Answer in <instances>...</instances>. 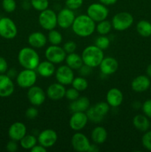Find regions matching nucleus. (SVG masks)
Returning <instances> with one entry per match:
<instances>
[{
    "label": "nucleus",
    "instance_id": "nucleus-1",
    "mask_svg": "<svg viewBox=\"0 0 151 152\" xmlns=\"http://www.w3.org/2000/svg\"><path fill=\"white\" fill-rule=\"evenodd\" d=\"M96 25V22L87 14H81L76 16L71 28L76 35L85 38L95 32Z\"/></svg>",
    "mask_w": 151,
    "mask_h": 152
},
{
    "label": "nucleus",
    "instance_id": "nucleus-2",
    "mask_svg": "<svg viewBox=\"0 0 151 152\" xmlns=\"http://www.w3.org/2000/svg\"><path fill=\"white\" fill-rule=\"evenodd\" d=\"M18 61L22 68L36 70L40 62V57L35 48L25 47L21 49L18 53Z\"/></svg>",
    "mask_w": 151,
    "mask_h": 152
},
{
    "label": "nucleus",
    "instance_id": "nucleus-3",
    "mask_svg": "<svg viewBox=\"0 0 151 152\" xmlns=\"http://www.w3.org/2000/svg\"><path fill=\"white\" fill-rule=\"evenodd\" d=\"M105 57L103 50L96 45H89L83 50L81 53L84 65H87L92 68L99 67L102 59Z\"/></svg>",
    "mask_w": 151,
    "mask_h": 152
},
{
    "label": "nucleus",
    "instance_id": "nucleus-4",
    "mask_svg": "<svg viewBox=\"0 0 151 152\" xmlns=\"http://www.w3.org/2000/svg\"><path fill=\"white\" fill-rule=\"evenodd\" d=\"M134 22V18L128 12H119L113 16L112 19V26L118 31H124L130 28Z\"/></svg>",
    "mask_w": 151,
    "mask_h": 152
},
{
    "label": "nucleus",
    "instance_id": "nucleus-5",
    "mask_svg": "<svg viewBox=\"0 0 151 152\" xmlns=\"http://www.w3.org/2000/svg\"><path fill=\"white\" fill-rule=\"evenodd\" d=\"M38 24L46 31H51L57 26V14L51 9H46L38 15Z\"/></svg>",
    "mask_w": 151,
    "mask_h": 152
},
{
    "label": "nucleus",
    "instance_id": "nucleus-6",
    "mask_svg": "<svg viewBox=\"0 0 151 152\" xmlns=\"http://www.w3.org/2000/svg\"><path fill=\"white\" fill-rule=\"evenodd\" d=\"M37 81V72L35 70L25 69L21 71L16 76V83L22 88H29L35 86Z\"/></svg>",
    "mask_w": 151,
    "mask_h": 152
},
{
    "label": "nucleus",
    "instance_id": "nucleus-7",
    "mask_svg": "<svg viewBox=\"0 0 151 152\" xmlns=\"http://www.w3.org/2000/svg\"><path fill=\"white\" fill-rule=\"evenodd\" d=\"M109 10L106 5L102 3H93L87 9V15L95 22H99L107 18Z\"/></svg>",
    "mask_w": 151,
    "mask_h": 152
},
{
    "label": "nucleus",
    "instance_id": "nucleus-8",
    "mask_svg": "<svg viewBox=\"0 0 151 152\" xmlns=\"http://www.w3.org/2000/svg\"><path fill=\"white\" fill-rule=\"evenodd\" d=\"M18 29L15 22L8 17L0 19V36L7 39H12L17 35Z\"/></svg>",
    "mask_w": 151,
    "mask_h": 152
},
{
    "label": "nucleus",
    "instance_id": "nucleus-9",
    "mask_svg": "<svg viewBox=\"0 0 151 152\" xmlns=\"http://www.w3.org/2000/svg\"><path fill=\"white\" fill-rule=\"evenodd\" d=\"M44 55L47 60L56 65V64L62 63L65 60L67 53L64 50L63 47L52 45L47 48Z\"/></svg>",
    "mask_w": 151,
    "mask_h": 152
},
{
    "label": "nucleus",
    "instance_id": "nucleus-10",
    "mask_svg": "<svg viewBox=\"0 0 151 152\" xmlns=\"http://www.w3.org/2000/svg\"><path fill=\"white\" fill-rule=\"evenodd\" d=\"M55 77L58 83L64 85L65 86L71 85L75 77L73 70L67 65L59 66L55 71Z\"/></svg>",
    "mask_w": 151,
    "mask_h": 152
},
{
    "label": "nucleus",
    "instance_id": "nucleus-11",
    "mask_svg": "<svg viewBox=\"0 0 151 152\" xmlns=\"http://www.w3.org/2000/svg\"><path fill=\"white\" fill-rule=\"evenodd\" d=\"M46 93L39 86H33L29 88L27 96L30 103L33 106H40L44 102L46 99Z\"/></svg>",
    "mask_w": 151,
    "mask_h": 152
},
{
    "label": "nucleus",
    "instance_id": "nucleus-12",
    "mask_svg": "<svg viewBox=\"0 0 151 152\" xmlns=\"http://www.w3.org/2000/svg\"><path fill=\"white\" fill-rule=\"evenodd\" d=\"M76 16L73 10L65 7L57 14V25L62 29H68L72 26Z\"/></svg>",
    "mask_w": 151,
    "mask_h": 152
},
{
    "label": "nucleus",
    "instance_id": "nucleus-13",
    "mask_svg": "<svg viewBox=\"0 0 151 152\" xmlns=\"http://www.w3.org/2000/svg\"><path fill=\"white\" fill-rule=\"evenodd\" d=\"M90 142L87 137L81 132H77L71 138L73 148L78 152H87L90 146Z\"/></svg>",
    "mask_w": 151,
    "mask_h": 152
},
{
    "label": "nucleus",
    "instance_id": "nucleus-14",
    "mask_svg": "<svg viewBox=\"0 0 151 152\" xmlns=\"http://www.w3.org/2000/svg\"><path fill=\"white\" fill-rule=\"evenodd\" d=\"M37 140L40 145L48 148L53 146L57 142L58 134L53 129H47L40 132Z\"/></svg>",
    "mask_w": 151,
    "mask_h": 152
},
{
    "label": "nucleus",
    "instance_id": "nucleus-15",
    "mask_svg": "<svg viewBox=\"0 0 151 152\" xmlns=\"http://www.w3.org/2000/svg\"><path fill=\"white\" fill-rule=\"evenodd\" d=\"M88 118L86 112H73L69 121L70 127L75 132H80L87 124Z\"/></svg>",
    "mask_w": 151,
    "mask_h": 152
},
{
    "label": "nucleus",
    "instance_id": "nucleus-16",
    "mask_svg": "<svg viewBox=\"0 0 151 152\" xmlns=\"http://www.w3.org/2000/svg\"><path fill=\"white\" fill-rule=\"evenodd\" d=\"M99 67L102 74L106 76L112 75L118 70V62L114 57L107 56L104 57Z\"/></svg>",
    "mask_w": 151,
    "mask_h": 152
},
{
    "label": "nucleus",
    "instance_id": "nucleus-17",
    "mask_svg": "<svg viewBox=\"0 0 151 152\" xmlns=\"http://www.w3.org/2000/svg\"><path fill=\"white\" fill-rule=\"evenodd\" d=\"M65 92H66V88L65 86L57 82L48 86L46 94L47 97L51 100L58 101L65 97Z\"/></svg>",
    "mask_w": 151,
    "mask_h": 152
},
{
    "label": "nucleus",
    "instance_id": "nucleus-18",
    "mask_svg": "<svg viewBox=\"0 0 151 152\" xmlns=\"http://www.w3.org/2000/svg\"><path fill=\"white\" fill-rule=\"evenodd\" d=\"M27 134V128L24 123L16 122L10 126L8 129V136L10 140L20 141Z\"/></svg>",
    "mask_w": 151,
    "mask_h": 152
},
{
    "label": "nucleus",
    "instance_id": "nucleus-19",
    "mask_svg": "<svg viewBox=\"0 0 151 152\" xmlns=\"http://www.w3.org/2000/svg\"><path fill=\"white\" fill-rule=\"evenodd\" d=\"M14 84L7 75L0 74V97H7L13 94Z\"/></svg>",
    "mask_w": 151,
    "mask_h": 152
},
{
    "label": "nucleus",
    "instance_id": "nucleus-20",
    "mask_svg": "<svg viewBox=\"0 0 151 152\" xmlns=\"http://www.w3.org/2000/svg\"><path fill=\"white\" fill-rule=\"evenodd\" d=\"M150 77L146 75H139L135 77L131 83V88L133 91L137 93L146 91L150 88Z\"/></svg>",
    "mask_w": 151,
    "mask_h": 152
},
{
    "label": "nucleus",
    "instance_id": "nucleus-21",
    "mask_svg": "<svg viewBox=\"0 0 151 152\" xmlns=\"http://www.w3.org/2000/svg\"><path fill=\"white\" fill-rule=\"evenodd\" d=\"M107 102L113 108H117L122 104L124 100V96L121 90L116 88H110L106 95Z\"/></svg>",
    "mask_w": 151,
    "mask_h": 152
},
{
    "label": "nucleus",
    "instance_id": "nucleus-22",
    "mask_svg": "<svg viewBox=\"0 0 151 152\" xmlns=\"http://www.w3.org/2000/svg\"><path fill=\"white\" fill-rule=\"evenodd\" d=\"M28 44L33 48H41L47 44V37L40 31L33 32L28 36Z\"/></svg>",
    "mask_w": 151,
    "mask_h": 152
},
{
    "label": "nucleus",
    "instance_id": "nucleus-23",
    "mask_svg": "<svg viewBox=\"0 0 151 152\" xmlns=\"http://www.w3.org/2000/svg\"><path fill=\"white\" fill-rule=\"evenodd\" d=\"M36 70L37 74L41 77L48 78L55 74L56 68H55L54 64L50 62V61L45 60L40 62Z\"/></svg>",
    "mask_w": 151,
    "mask_h": 152
},
{
    "label": "nucleus",
    "instance_id": "nucleus-24",
    "mask_svg": "<svg viewBox=\"0 0 151 152\" xmlns=\"http://www.w3.org/2000/svg\"><path fill=\"white\" fill-rule=\"evenodd\" d=\"M90 107V99L86 96H79L76 100L72 101L70 105V109L73 112H86Z\"/></svg>",
    "mask_w": 151,
    "mask_h": 152
},
{
    "label": "nucleus",
    "instance_id": "nucleus-25",
    "mask_svg": "<svg viewBox=\"0 0 151 152\" xmlns=\"http://www.w3.org/2000/svg\"><path fill=\"white\" fill-rule=\"evenodd\" d=\"M107 138V132L103 126H96L91 132V140L94 143L100 145L104 143Z\"/></svg>",
    "mask_w": 151,
    "mask_h": 152
},
{
    "label": "nucleus",
    "instance_id": "nucleus-26",
    "mask_svg": "<svg viewBox=\"0 0 151 152\" xmlns=\"http://www.w3.org/2000/svg\"><path fill=\"white\" fill-rule=\"evenodd\" d=\"M150 120L144 114H137L133 119V124L137 130L145 132L150 129Z\"/></svg>",
    "mask_w": 151,
    "mask_h": 152
},
{
    "label": "nucleus",
    "instance_id": "nucleus-27",
    "mask_svg": "<svg viewBox=\"0 0 151 152\" xmlns=\"http://www.w3.org/2000/svg\"><path fill=\"white\" fill-rule=\"evenodd\" d=\"M65 61L66 62V65L73 70H78L84 65L81 56L75 52L67 54Z\"/></svg>",
    "mask_w": 151,
    "mask_h": 152
},
{
    "label": "nucleus",
    "instance_id": "nucleus-28",
    "mask_svg": "<svg viewBox=\"0 0 151 152\" xmlns=\"http://www.w3.org/2000/svg\"><path fill=\"white\" fill-rule=\"evenodd\" d=\"M138 34L143 37L151 36V23L147 20H140L136 25Z\"/></svg>",
    "mask_w": 151,
    "mask_h": 152
},
{
    "label": "nucleus",
    "instance_id": "nucleus-29",
    "mask_svg": "<svg viewBox=\"0 0 151 152\" xmlns=\"http://www.w3.org/2000/svg\"><path fill=\"white\" fill-rule=\"evenodd\" d=\"M38 142V140L34 135L26 134L20 141L21 147L25 150H30V151Z\"/></svg>",
    "mask_w": 151,
    "mask_h": 152
},
{
    "label": "nucleus",
    "instance_id": "nucleus-30",
    "mask_svg": "<svg viewBox=\"0 0 151 152\" xmlns=\"http://www.w3.org/2000/svg\"><path fill=\"white\" fill-rule=\"evenodd\" d=\"M113 26L110 21L105 19L103 21L98 22L96 25V31L99 35H107L111 31Z\"/></svg>",
    "mask_w": 151,
    "mask_h": 152
},
{
    "label": "nucleus",
    "instance_id": "nucleus-31",
    "mask_svg": "<svg viewBox=\"0 0 151 152\" xmlns=\"http://www.w3.org/2000/svg\"><path fill=\"white\" fill-rule=\"evenodd\" d=\"M71 85H72L73 88L76 89L79 92L84 91L88 87V82L84 77L81 76V77H74Z\"/></svg>",
    "mask_w": 151,
    "mask_h": 152
},
{
    "label": "nucleus",
    "instance_id": "nucleus-32",
    "mask_svg": "<svg viewBox=\"0 0 151 152\" xmlns=\"http://www.w3.org/2000/svg\"><path fill=\"white\" fill-rule=\"evenodd\" d=\"M47 40L53 45H59L62 42L63 37L59 31L53 29L51 31H49L48 34H47Z\"/></svg>",
    "mask_w": 151,
    "mask_h": 152
},
{
    "label": "nucleus",
    "instance_id": "nucleus-33",
    "mask_svg": "<svg viewBox=\"0 0 151 152\" xmlns=\"http://www.w3.org/2000/svg\"><path fill=\"white\" fill-rule=\"evenodd\" d=\"M86 114L87 116V118L88 120L91 121L93 123H99L100 122L102 121V120L104 119V117L102 116H101L97 111L95 110V108H93V106L90 107L86 111Z\"/></svg>",
    "mask_w": 151,
    "mask_h": 152
},
{
    "label": "nucleus",
    "instance_id": "nucleus-34",
    "mask_svg": "<svg viewBox=\"0 0 151 152\" xmlns=\"http://www.w3.org/2000/svg\"><path fill=\"white\" fill-rule=\"evenodd\" d=\"M110 44V39L109 37H107V35H100L96 39V41H95V45L103 50L107 49Z\"/></svg>",
    "mask_w": 151,
    "mask_h": 152
},
{
    "label": "nucleus",
    "instance_id": "nucleus-35",
    "mask_svg": "<svg viewBox=\"0 0 151 152\" xmlns=\"http://www.w3.org/2000/svg\"><path fill=\"white\" fill-rule=\"evenodd\" d=\"M93 108L101 116L105 117L109 112L110 106L107 102H99L93 105Z\"/></svg>",
    "mask_w": 151,
    "mask_h": 152
},
{
    "label": "nucleus",
    "instance_id": "nucleus-36",
    "mask_svg": "<svg viewBox=\"0 0 151 152\" xmlns=\"http://www.w3.org/2000/svg\"><path fill=\"white\" fill-rule=\"evenodd\" d=\"M30 5L37 11H43L48 8V0H30Z\"/></svg>",
    "mask_w": 151,
    "mask_h": 152
},
{
    "label": "nucleus",
    "instance_id": "nucleus-37",
    "mask_svg": "<svg viewBox=\"0 0 151 152\" xmlns=\"http://www.w3.org/2000/svg\"><path fill=\"white\" fill-rule=\"evenodd\" d=\"M2 8L7 13H12L16 8V2L15 0H2Z\"/></svg>",
    "mask_w": 151,
    "mask_h": 152
},
{
    "label": "nucleus",
    "instance_id": "nucleus-38",
    "mask_svg": "<svg viewBox=\"0 0 151 152\" xmlns=\"http://www.w3.org/2000/svg\"><path fill=\"white\" fill-rule=\"evenodd\" d=\"M142 142L144 148L151 151V130L145 132L142 136Z\"/></svg>",
    "mask_w": 151,
    "mask_h": 152
},
{
    "label": "nucleus",
    "instance_id": "nucleus-39",
    "mask_svg": "<svg viewBox=\"0 0 151 152\" xmlns=\"http://www.w3.org/2000/svg\"><path fill=\"white\" fill-rule=\"evenodd\" d=\"M83 2H84V0H66L65 5L68 8L75 10L80 8L82 6Z\"/></svg>",
    "mask_w": 151,
    "mask_h": 152
},
{
    "label": "nucleus",
    "instance_id": "nucleus-40",
    "mask_svg": "<svg viewBox=\"0 0 151 152\" xmlns=\"http://www.w3.org/2000/svg\"><path fill=\"white\" fill-rule=\"evenodd\" d=\"M79 91L75 89L74 88H70L66 89L65 92V97L70 101H74L79 97Z\"/></svg>",
    "mask_w": 151,
    "mask_h": 152
},
{
    "label": "nucleus",
    "instance_id": "nucleus-41",
    "mask_svg": "<svg viewBox=\"0 0 151 152\" xmlns=\"http://www.w3.org/2000/svg\"><path fill=\"white\" fill-rule=\"evenodd\" d=\"M63 48L65 50V51L66 52L67 54L74 53L77 48V45L76 43L73 41H68L65 43V45L63 46Z\"/></svg>",
    "mask_w": 151,
    "mask_h": 152
},
{
    "label": "nucleus",
    "instance_id": "nucleus-42",
    "mask_svg": "<svg viewBox=\"0 0 151 152\" xmlns=\"http://www.w3.org/2000/svg\"><path fill=\"white\" fill-rule=\"evenodd\" d=\"M38 115V111L36 106L30 107L25 111V116L29 120H33V119L36 118L37 116Z\"/></svg>",
    "mask_w": 151,
    "mask_h": 152
},
{
    "label": "nucleus",
    "instance_id": "nucleus-43",
    "mask_svg": "<svg viewBox=\"0 0 151 152\" xmlns=\"http://www.w3.org/2000/svg\"><path fill=\"white\" fill-rule=\"evenodd\" d=\"M142 111L144 114L151 119V99H147L145 101L142 105Z\"/></svg>",
    "mask_w": 151,
    "mask_h": 152
},
{
    "label": "nucleus",
    "instance_id": "nucleus-44",
    "mask_svg": "<svg viewBox=\"0 0 151 152\" xmlns=\"http://www.w3.org/2000/svg\"><path fill=\"white\" fill-rule=\"evenodd\" d=\"M6 149L9 152H15L18 150V144L16 142V141L11 140L7 142V145H6Z\"/></svg>",
    "mask_w": 151,
    "mask_h": 152
},
{
    "label": "nucleus",
    "instance_id": "nucleus-45",
    "mask_svg": "<svg viewBox=\"0 0 151 152\" xmlns=\"http://www.w3.org/2000/svg\"><path fill=\"white\" fill-rule=\"evenodd\" d=\"M7 62L6 59L2 56H0V74H4L7 71Z\"/></svg>",
    "mask_w": 151,
    "mask_h": 152
},
{
    "label": "nucleus",
    "instance_id": "nucleus-46",
    "mask_svg": "<svg viewBox=\"0 0 151 152\" xmlns=\"http://www.w3.org/2000/svg\"><path fill=\"white\" fill-rule=\"evenodd\" d=\"M78 71H79L80 74H81L82 77H86V76L90 75L92 71V68H90V67L87 66V65H83L82 66L78 69Z\"/></svg>",
    "mask_w": 151,
    "mask_h": 152
},
{
    "label": "nucleus",
    "instance_id": "nucleus-47",
    "mask_svg": "<svg viewBox=\"0 0 151 152\" xmlns=\"http://www.w3.org/2000/svg\"><path fill=\"white\" fill-rule=\"evenodd\" d=\"M31 152H46L47 151V148L45 147L42 146L41 145H36L32 149L30 150Z\"/></svg>",
    "mask_w": 151,
    "mask_h": 152
},
{
    "label": "nucleus",
    "instance_id": "nucleus-48",
    "mask_svg": "<svg viewBox=\"0 0 151 152\" xmlns=\"http://www.w3.org/2000/svg\"><path fill=\"white\" fill-rule=\"evenodd\" d=\"M99 2L102 3V4H105L106 6H110V5H113L115 3L117 2L118 0H99Z\"/></svg>",
    "mask_w": 151,
    "mask_h": 152
},
{
    "label": "nucleus",
    "instance_id": "nucleus-49",
    "mask_svg": "<svg viewBox=\"0 0 151 152\" xmlns=\"http://www.w3.org/2000/svg\"><path fill=\"white\" fill-rule=\"evenodd\" d=\"M99 151V148L98 147V144H90V146L87 152H97Z\"/></svg>",
    "mask_w": 151,
    "mask_h": 152
},
{
    "label": "nucleus",
    "instance_id": "nucleus-50",
    "mask_svg": "<svg viewBox=\"0 0 151 152\" xmlns=\"http://www.w3.org/2000/svg\"><path fill=\"white\" fill-rule=\"evenodd\" d=\"M17 74H18L16 73V71H15L14 68H11V69H10L8 71H7V75L12 79V78H13V77H16V76H17Z\"/></svg>",
    "mask_w": 151,
    "mask_h": 152
},
{
    "label": "nucleus",
    "instance_id": "nucleus-51",
    "mask_svg": "<svg viewBox=\"0 0 151 152\" xmlns=\"http://www.w3.org/2000/svg\"><path fill=\"white\" fill-rule=\"evenodd\" d=\"M146 73H147V76L150 78H151V63L150 65H148V66L147 67L146 69Z\"/></svg>",
    "mask_w": 151,
    "mask_h": 152
},
{
    "label": "nucleus",
    "instance_id": "nucleus-52",
    "mask_svg": "<svg viewBox=\"0 0 151 152\" xmlns=\"http://www.w3.org/2000/svg\"><path fill=\"white\" fill-rule=\"evenodd\" d=\"M150 129H151V122H150Z\"/></svg>",
    "mask_w": 151,
    "mask_h": 152
},
{
    "label": "nucleus",
    "instance_id": "nucleus-53",
    "mask_svg": "<svg viewBox=\"0 0 151 152\" xmlns=\"http://www.w3.org/2000/svg\"><path fill=\"white\" fill-rule=\"evenodd\" d=\"M150 91H151V83H150Z\"/></svg>",
    "mask_w": 151,
    "mask_h": 152
},
{
    "label": "nucleus",
    "instance_id": "nucleus-54",
    "mask_svg": "<svg viewBox=\"0 0 151 152\" xmlns=\"http://www.w3.org/2000/svg\"><path fill=\"white\" fill-rule=\"evenodd\" d=\"M23 1H28V0H23Z\"/></svg>",
    "mask_w": 151,
    "mask_h": 152
}]
</instances>
